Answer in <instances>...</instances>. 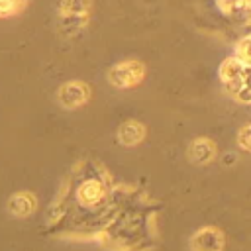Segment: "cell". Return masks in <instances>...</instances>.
<instances>
[{"instance_id": "6da1fadb", "label": "cell", "mask_w": 251, "mask_h": 251, "mask_svg": "<svg viewBox=\"0 0 251 251\" xmlns=\"http://www.w3.org/2000/svg\"><path fill=\"white\" fill-rule=\"evenodd\" d=\"M90 8H92L90 0H61L57 10L59 29L65 35L78 33L90 18Z\"/></svg>"}, {"instance_id": "7a4b0ae2", "label": "cell", "mask_w": 251, "mask_h": 251, "mask_svg": "<svg viewBox=\"0 0 251 251\" xmlns=\"http://www.w3.org/2000/svg\"><path fill=\"white\" fill-rule=\"evenodd\" d=\"M143 73H145V69L139 61H124V63H118L110 69L108 78L114 86L126 88V86L137 84L143 78Z\"/></svg>"}, {"instance_id": "3957f363", "label": "cell", "mask_w": 251, "mask_h": 251, "mask_svg": "<svg viewBox=\"0 0 251 251\" xmlns=\"http://www.w3.org/2000/svg\"><path fill=\"white\" fill-rule=\"evenodd\" d=\"M88 100V88L84 82H67L59 88V102L61 106L75 110Z\"/></svg>"}, {"instance_id": "277c9868", "label": "cell", "mask_w": 251, "mask_h": 251, "mask_svg": "<svg viewBox=\"0 0 251 251\" xmlns=\"http://www.w3.org/2000/svg\"><path fill=\"white\" fill-rule=\"evenodd\" d=\"M222 245H224V237L214 227H204L192 237L194 251H220Z\"/></svg>"}, {"instance_id": "5b68a950", "label": "cell", "mask_w": 251, "mask_h": 251, "mask_svg": "<svg viewBox=\"0 0 251 251\" xmlns=\"http://www.w3.org/2000/svg\"><path fill=\"white\" fill-rule=\"evenodd\" d=\"M145 135V127L139 122H124L118 129V139L126 145H133L137 141H141V137Z\"/></svg>"}, {"instance_id": "8992f818", "label": "cell", "mask_w": 251, "mask_h": 251, "mask_svg": "<svg viewBox=\"0 0 251 251\" xmlns=\"http://www.w3.org/2000/svg\"><path fill=\"white\" fill-rule=\"evenodd\" d=\"M188 153H190L192 161H196V163H208L210 159H214L216 149H214V143L212 141H208V139H196V141H192Z\"/></svg>"}, {"instance_id": "52a82bcc", "label": "cell", "mask_w": 251, "mask_h": 251, "mask_svg": "<svg viewBox=\"0 0 251 251\" xmlns=\"http://www.w3.org/2000/svg\"><path fill=\"white\" fill-rule=\"evenodd\" d=\"M33 206H35V198L29 196V194H25V192L16 194V196L10 200V210H12L14 214H18V216L29 214V212L33 210Z\"/></svg>"}, {"instance_id": "ba28073f", "label": "cell", "mask_w": 251, "mask_h": 251, "mask_svg": "<svg viewBox=\"0 0 251 251\" xmlns=\"http://www.w3.org/2000/svg\"><path fill=\"white\" fill-rule=\"evenodd\" d=\"M25 2L27 0H0V18L18 14L25 6Z\"/></svg>"}, {"instance_id": "9c48e42d", "label": "cell", "mask_w": 251, "mask_h": 251, "mask_svg": "<svg viewBox=\"0 0 251 251\" xmlns=\"http://www.w3.org/2000/svg\"><path fill=\"white\" fill-rule=\"evenodd\" d=\"M237 59L251 67V35L243 37V39L237 43Z\"/></svg>"}, {"instance_id": "30bf717a", "label": "cell", "mask_w": 251, "mask_h": 251, "mask_svg": "<svg viewBox=\"0 0 251 251\" xmlns=\"http://www.w3.org/2000/svg\"><path fill=\"white\" fill-rule=\"evenodd\" d=\"M100 194H102V188L96 182H86L82 186V190H80V196H82L84 202H94V200L100 198Z\"/></svg>"}, {"instance_id": "8fae6325", "label": "cell", "mask_w": 251, "mask_h": 251, "mask_svg": "<svg viewBox=\"0 0 251 251\" xmlns=\"http://www.w3.org/2000/svg\"><path fill=\"white\" fill-rule=\"evenodd\" d=\"M237 141H239V145H241L243 149L251 151V124L239 129V133H237Z\"/></svg>"}]
</instances>
